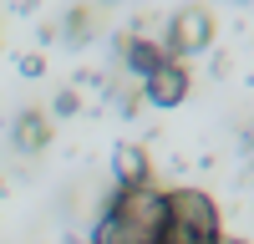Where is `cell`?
Masks as SVG:
<instances>
[{"instance_id":"277c9868","label":"cell","mask_w":254,"mask_h":244,"mask_svg":"<svg viewBox=\"0 0 254 244\" xmlns=\"http://www.w3.org/2000/svg\"><path fill=\"white\" fill-rule=\"evenodd\" d=\"M183 97H188V71L178 61H163V66L147 71V102L153 107H178Z\"/></svg>"},{"instance_id":"7a4b0ae2","label":"cell","mask_w":254,"mask_h":244,"mask_svg":"<svg viewBox=\"0 0 254 244\" xmlns=\"http://www.w3.org/2000/svg\"><path fill=\"white\" fill-rule=\"evenodd\" d=\"M163 219V193L158 188H117V198L107 203L102 224L92 229V244H153Z\"/></svg>"},{"instance_id":"3957f363","label":"cell","mask_w":254,"mask_h":244,"mask_svg":"<svg viewBox=\"0 0 254 244\" xmlns=\"http://www.w3.org/2000/svg\"><path fill=\"white\" fill-rule=\"evenodd\" d=\"M208 41H214V15L203 5H188L173 15V31H168V51L173 56H193V51H208Z\"/></svg>"},{"instance_id":"8992f818","label":"cell","mask_w":254,"mask_h":244,"mask_svg":"<svg viewBox=\"0 0 254 244\" xmlns=\"http://www.w3.org/2000/svg\"><path fill=\"white\" fill-rule=\"evenodd\" d=\"M122 56H127V66H137L142 76L153 71V66H163V61H168V51H163V46H153L147 36H132V41H122Z\"/></svg>"},{"instance_id":"52a82bcc","label":"cell","mask_w":254,"mask_h":244,"mask_svg":"<svg viewBox=\"0 0 254 244\" xmlns=\"http://www.w3.org/2000/svg\"><path fill=\"white\" fill-rule=\"evenodd\" d=\"M46 137H51V122L41 117V112H26V117H20V127H15V142H20V148H41Z\"/></svg>"},{"instance_id":"6da1fadb","label":"cell","mask_w":254,"mask_h":244,"mask_svg":"<svg viewBox=\"0 0 254 244\" xmlns=\"http://www.w3.org/2000/svg\"><path fill=\"white\" fill-rule=\"evenodd\" d=\"M224 224H219V203L203 188H173L163 193V219L153 244H219Z\"/></svg>"},{"instance_id":"ba28073f","label":"cell","mask_w":254,"mask_h":244,"mask_svg":"<svg viewBox=\"0 0 254 244\" xmlns=\"http://www.w3.org/2000/svg\"><path fill=\"white\" fill-rule=\"evenodd\" d=\"M219 244H244V239H219Z\"/></svg>"},{"instance_id":"5b68a950","label":"cell","mask_w":254,"mask_h":244,"mask_svg":"<svg viewBox=\"0 0 254 244\" xmlns=\"http://www.w3.org/2000/svg\"><path fill=\"white\" fill-rule=\"evenodd\" d=\"M112 168H117V178H122V188H142L147 183V153L137 148V142H122V148L112 153Z\"/></svg>"}]
</instances>
